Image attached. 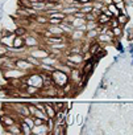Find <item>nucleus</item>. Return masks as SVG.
Returning a JSON list of instances; mask_svg holds the SVG:
<instances>
[{"mask_svg": "<svg viewBox=\"0 0 133 135\" xmlns=\"http://www.w3.org/2000/svg\"><path fill=\"white\" fill-rule=\"evenodd\" d=\"M51 77H53V84H54L55 86H58V88H62V86H65L67 82L71 81V80H70V76H69L67 73H65V72H62V70H58V69H55V70L51 73Z\"/></svg>", "mask_w": 133, "mask_h": 135, "instance_id": "nucleus-1", "label": "nucleus"}, {"mask_svg": "<svg viewBox=\"0 0 133 135\" xmlns=\"http://www.w3.org/2000/svg\"><path fill=\"white\" fill-rule=\"evenodd\" d=\"M42 44H44L42 37L34 36L33 33H28V35L25 36V48H26V49H33V48L41 46Z\"/></svg>", "mask_w": 133, "mask_h": 135, "instance_id": "nucleus-2", "label": "nucleus"}, {"mask_svg": "<svg viewBox=\"0 0 133 135\" xmlns=\"http://www.w3.org/2000/svg\"><path fill=\"white\" fill-rule=\"evenodd\" d=\"M16 68H19V69H21L24 72H28V73H30V72L37 69V68L33 64H30L25 57H17L16 58Z\"/></svg>", "mask_w": 133, "mask_h": 135, "instance_id": "nucleus-3", "label": "nucleus"}, {"mask_svg": "<svg viewBox=\"0 0 133 135\" xmlns=\"http://www.w3.org/2000/svg\"><path fill=\"white\" fill-rule=\"evenodd\" d=\"M69 40H71L73 42L83 41V40H86V32H84V31H81V29H78V28H75V29L69 35Z\"/></svg>", "mask_w": 133, "mask_h": 135, "instance_id": "nucleus-4", "label": "nucleus"}, {"mask_svg": "<svg viewBox=\"0 0 133 135\" xmlns=\"http://www.w3.org/2000/svg\"><path fill=\"white\" fill-rule=\"evenodd\" d=\"M46 29L47 31H50L53 35H55V36H67L65 33V31L61 28V25H55V24H47L46 25Z\"/></svg>", "mask_w": 133, "mask_h": 135, "instance_id": "nucleus-5", "label": "nucleus"}, {"mask_svg": "<svg viewBox=\"0 0 133 135\" xmlns=\"http://www.w3.org/2000/svg\"><path fill=\"white\" fill-rule=\"evenodd\" d=\"M96 40H98L102 45H107V44H113L115 37H112V36L108 35V33H99V36H98Z\"/></svg>", "mask_w": 133, "mask_h": 135, "instance_id": "nucleus-6", "label": "nucleus"}, {"mask_svg": "<svg viewBox=\"0 0 133 135\" xmlns=\"http://www.w3.org/2000/svg\"><path fill=\"white\" fill-rule=\"evenodd\" d=\"M32 134H36V135H46V134H50L49 128H47V124L44 123V124H40V126H34L32 128Z\"/></svg>", "mask_w": 133, "mask_h": 135, "instance_id": "nucleus-7", "label": "nucleus"}, {"mask_svg": "<svg viewBox=\"0 0 133 135\" xmlns=\"http://www.w3.org/2000/svg\"><path fill=\"white\" fill-rule=\"evenodd\" d=\"M4 132H9V134H21V127H20V123H15V124H11V126H7L4 127Z\"/></svg>", "mask_w": 133, "mask_h": 135, "instance_id": "nucleus-8", "label": "nucleus"}, {"mask_svg": "<svg viewBox=\"0 0 133 135\" xmlns=\"http://www.w3.org/2000/svg\"><path fill=\"white\" fill-rule=\"evenodd\" d=\"M13 48L15 49H24L25 48V37L24 36H16L13 41Z\"/></svg>", "mask_w": 133, "mask_h": 135, "instance_id": "nucleus-9", "label": "nucleus"}, {"mask_svg": "<svg viewBox=\"0 0 133 135\" xmlns=\"http://www.w3.org/2000/svg\"><path fill=\"white\" fill-rule=\"evenodd\" d=\"M100 33V27L96 28V29H91V31H87L86 32V40H96L98 36Z\"/></svg>", "mask_w": 133, "mask_h": 135, "instance_id": "nucleus-10", "label": "nucleus"}, {"mask_svg": "<svg viewBox=\"0 0 133 135\" xmlns=\"http://www.w3.org/2000/svg\"><path fill=\"white\" fill-rule=\"evenodd\" d=\"M45 109H46V114H47V117L55 119V117H57V110L54 109L53 103H46V102H45Z\"/></svg>", "mask_w": 133, "mask_h": 135, "instance_id": "nucleus-11", "label": "nucleus"}, {"mask_svg": "<svg viewBox=\"0 0 133 135\" xmlns=\"http://www.w3.org/2000/svg\"><path fill=\"white\" fill-rule=\"evenodd\" d=\"M40 72H46V73H53L55 70V68L53 65H49V64H45V62H41L40 66L37 68Z\"/></svg>", "mask_w": 133, "mask_h": 135, "instance_id": "nucleus-12", "label": "nucleus"}, {"mask_svg": "<svg viewBox=\"0 0 133 135\" xmlns=\"http://www.w3.org/2000/svg\"><path fill=\"white\" fill-rule=\"evenodd\" d=\"M13 32H15L16 36H24V37L29 33L28 27H25V25H19V27H16V28L13 29Z\"/></svg>", "mask_w": 133, "mask_h": 135, "instance_id": "nucleus-13", "label": "nucleus"}, {"mask_svg": "<svg viewBox=\"0 0 133 135\" xmlns=\"http://www.w3.org/2000/svg\"><path fill=\"white\" fill-rule=\"evenodd\" d=\"M19 123H20V127H21V134H24V135H32V127L29 124H26L23 119H20Z\"/></svg>", "mask_w": 133, "mask_h": 135, "instance_id": "nucleus-14", "label": "nucleus"}, {"mask_svg": "<svg viewBox=\"0 0 133 135\" xmlns=\"http://www.w3.org/2000/svg\"><path fill=\"white\" fill-rule=\"evenodd\" d=\"M117 20H119V23H120V25L121 27H125L128 23H129V15L128 13H120L119 16H117Z\"/></svg>", "mask_w": 133, "mask_h": 135, "instance_id": "nucleus-15", "label": "nucleus"}, {"mask_svg": "<svg viewBox=\"0 0 133 135\" xmlns=\"http://www.w3.org/2000/svg\"><path fill=\"white\" fill-rule=\"evenodd\" d=\"M79 9H81L82 12H84V13H90V12H92V9H94V4H92V3H83V4H81Z\"/></svg>", "mask_w": 133, "mask_h": 135, "instance_id": "nucleus-16", "label": "nucleus"}, {"mask_svg": "<svg viewBox=\"0 0 133 135\" xmlns=\"http://www.w3.org/2000/svg\"><path fill=\"white\" fill-rule=\"evenodd\" d=\"M109 20H111V17H109L108 15H105L104 12H102V13L99 15V17H98V23H99L100 25H105V24H108Z\"/></svg>", "mask_w": 133, "mask_h": 135, "instance_id": "nucleus-17", "label": "nucleus"}, {"mask_svg": "<svg viewBox=\"0 0 133 135\" xmlns=\"http://www.w3.org/2000/svg\"><path fill=\"white\" fill-rule=\"evenodd\" d=\"M112 32H113V36H115L116 38H120V37L124 35V27L119 25V27H116V28H112Z\"/></svg>", "mask_w": 133, "mask_h": 135, "instance_id": "nucleus-18", "label": "nucleus"}, {"mask_svg": "<svg viewBox=\"0 0 133 135\" xmlns=\"http://www.w3.org/2000/svg\"><path fill=\"white\" fill-rule=\"evenodd\" d=\"M107 7H108V9H109V11H111V12H112V13L116 16V17H117V16L121 13V12H120V9L117 8V6H116L115 3H111V4H108Z\"/></svg>", "mask_w": 133, "mask_h": 135, "instance_id": "nucleus-19", "label": "nucleus"}, {"mask_svg": "<svg viewBox=\"0 0 133 135\" xmlns=\"http://www.w3.org/2000/svg\"><path fill=\"white\" fill-rule=\"evenodd\" d=\"M87 21H86V19H79V17H75V20L73 21V27L74 28H79L81 25H83V24H86Z\"/></svg>", "mask_w": 133, "mask_h": 135, "instance_id": "nucleus-20", "label": "nucleus"}, {"mask_svg": "<svg viewBox=\"0 0 133 135\" xmlns=\"http://www.w3.org/2000/svg\"><path fill=\"white\" fill-rule=\"evenodd\" d=\"M53 106H54V109H55L57 111H61V110H65L66 102H62V101H59V102H54Z\"/></svg>", "mask_w": 133, "mask_h": 135, "instance_id": "nucleus-21", "label": "nucleus"}, {"mask_svg": "<svg viewBox=\"0 0 133 135\" xmlns=\"http://www.w3.org/2000/svg\"><path fill=\"white\" fill-rule=\"evenodd\" d=\"M108 25H109L111 28H116V27H119V25H120V23H119L117 17H116V16H113V17H111V20H109Z\"/></svg>", "mask_w": 133, "mask_h": 135, "instance_id": "nucleus-22", "label": "nucleus"}, {"mask_svg": "<svg viewBox=\"0 0 133 135\" xmlns=\"http://www.w3.org/2000/svg\"><path fill=\"white\" fill-rule=\"evenodd\" d=\"M62 23H63V19H58V17H49V24L61 25Z\"/></svg>", "mask_w": 133, "mask_h": 135, "instance_id": "nucleus-23", "label": "nucleus"}, {"mask_svg": "<svg viewBox=\"0 0 133 135\" xmlns=\"http://www.w3.org/2000/svg\"><path fill=\"white\" fill-rule=\"evenodd\" d=\"M92 20H98V17L92 13V12H90V13H86V21H92Z\"/></svg>", "mask_w": 133, "mask_h": 135, "instance_id": "nucleus-24", "label": "nucleus"}, {"mask_svg": "<svg viewBox=\"0 0 133 135\" xmlns=\"http://www.w3.org/2000/svg\"><path fill=\"white\" fill-rule=\"evenodd\" d=\"M65 109L70 111V110L73 109V103H71V102H66V106H65Z\"/></svg>", "mask_w": 133, "mask_h": 135, "instance_id": "nucleus-25", "label": "nucleus"}, {"mask_svg": "<svg viewBox=\"0 0 133 135\" xmlns=\"http://www.w3.org/2000/svg\"><path fill=\"white\" fill-rule=\"evenodd\" d=\"M104 13H105V15H108L109 17H113V16H115V15H113V13H112V12H111V11L108 9V7H107V9L104 11Z\"/></svg>", "mask_w": 133, "mask_h": 135, "instance_id": "nucleus-26", "label": "nucleus"}, {"mask_svg": "<svg viewBox=\"0 0 133 135\" xmlns=\"http://www.w3.org/2000/svg\"><path fill=\"white\" fill-rule=\"evenodd\" d=\"M102 2L105 4V6H108V4H111V3H113V0H102Z\"/></svg>", "mask_w": 133, "mask_h": 135, "instance_id": "nucleus-27", "label": "nucleus"}, {"mask_svg": "<svg viewBox=\"0 0 133 135\" xmlns=\"http://www.w3.org/2000/svg\"><path fill=\"white\" fill-rule=\"evenodd\" d=\"M120 2H123V0H113V3H120Z\"/></svg>", "mask_w": 133, "mask_h": 135, "instance_id": "nucleus-28", "label": "nucleus"}]
</instances>
